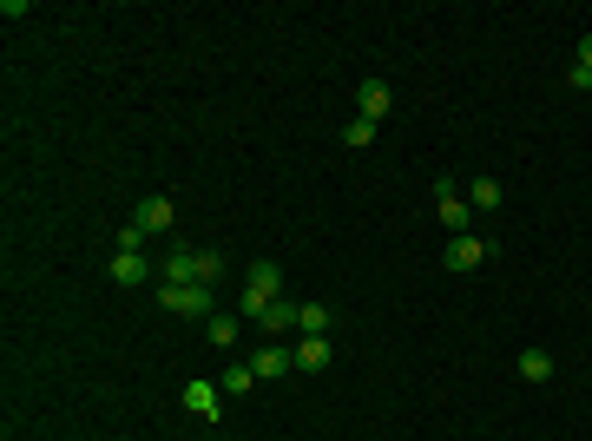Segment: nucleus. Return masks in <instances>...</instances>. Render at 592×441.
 Listing matches in <instances>:
<instances>
[{
    "label": "nucleus",
    "instance_id": "17",
    "mask_svg": "<svg viewBox=\"0 0 592 441\" xmlns=\"http://www.w3.org/2000/svg\"><path fill=\"white\" fill-rule=\"evenodd\" d=\"M369 139H375V119H362V112H356V119L343 126V145H356V152H362Z\"/></svg>",
    "mask_w": 592,
    "mask_h": 441
},
{
    "label": "nucleus",
    "instance_id": "4",
    "mask_svg": "<svg viewBox=\"0 0 592 441\" xmlns=\"http://www.w3.org/2000/svg\"><path fill=\"white\" fill-rule=\"evenodd\" d=\"M158 270L145 251H112V284H152Z\"/></svg>",
    "mask_w": 592,
    "mask_h": 441
},
{
    "label": "nucleus",
    "instance_id": "1",
    "mask_svg": "<svg viewBox=\"0 0 592 441\" xmlns=\"http://www.w3.org/2000/svg\"><path fill=\"white\" fill-rule=\"evenodd\" d=\"M158 303H165L172 316H198V323L218 316V290L211 284H158Z\"/></svg>",
    "mask_w": 592,
    "mask_h": 441
},
{
    "label": "nucleus",
    "instance_id": "11",
    "mask_svg": "<svg viewBox=\"0 0 592 441\" xmlns=\"http://www.w3.org/2000/svg\"><path fill=\"white\" fill-rule=\"evenodd\" d=\"M185 409L198 415V422H218V382H185Z\"/></svg>",
    "mask_w": 592,
    "mask_h": 441
},
{
    "label": "nucleus",
    "instance_id": "19",
    "mask_svg": "<svg viewBox=\"0 0 592 441\" xmlns=\"http://www.w3.org/2000/svg\"><path fill=\"white\" fill-rule=\"evenodd\" d=\"M566 79H573L579 93H592V66H579V60H573V73H566Z\"/></svg>",
    "mask_w": 592,
    "mask_h": 441
},
{
    "label": "nucleus",
    "instance_id": "2",
    "mask_svg": "<svg viewBox=\"0 0 592 441\" xmlns=\"http://www.w3.org/2000/svg\"><path fill=\"white\" fill-rule=\"evenodd\" d=\"M435 211H441V231H474V205L468 198H461V185H454V178H435Z\"/></svg>",
    "mask_w": 592,
    "mask_h": 441
},
{
    "label": "nucleus",
    "instance_id": "18",
    "mask_svg": "<svg viewBox=\"0 0 592 441\" xmlns=\"http://www.w3.org/2000/svg\"><path fill=\"white\" fill-rule=\"evenodd\" d=\"M224 277V257L218 251H198V284H218Z\"/></svg>",
    "mask_w": 592,
    "mask_h": 441
},
{
    "label": "nucleus",
    "instance_id": "14",
    "mask_svg": "<svg viewBox=\"0 0 592 441\" xmlns=\"http://www.w3.org/2000/svg\"><path fill=\"white\" fill-rule=\"evenodd\" d=\"M218 389H224V395H250V389H257V369H250V363L224 369V382H218Z\"/></svg>",
    "mask_w": 592,
    "mask_h": 441
},
{
    "label": "nucleus",
    "instance_id": "12",
    "mask_svg": "<svg viewBox=\"0 0 592 441\" xmlns=\"http://www.w3.org/2000/svg\"><path fill=\"white\" fill-rule=\"evenodd\" d=\"M290 356H296V369H310V376H316V369H329V336H303Z\"/></svg>",
    "mask_w": 592,
    "mask_h": 441
},
{
    "label": "nucleus",
    "instance_id": "6",
    "mask_svg": "<svg viewBox=\"0 0 592 441\" xmlns=\"http://www.w3.org/2000/svg\"><path fill=\"white\" fill-rule=\"evenodd\" d=\"M389 106H395V93L382 86V79H362V86H356V112H362V119H375V126H382V119H389Z\"/></svg>",
    "mask_w": 592,
    "mask_h": 441
},
{
    "label": "nucleus",
    "instance_id": "3",
    "mask_svg": "<svg viewBox=\"0 0 592 441\" xmlns=\"http://www.w3.org/2000/svg\"><path fill=\"white\" fill-rule=\"evenodd\" d=\"M494 251H500L494 237H474V231H461V237H448V251H441V264H448V270H481Z\"/></svg>",
    "mask_w": 592,
    "mask_h": 441
},
{
    "label": "nucleus",
    "instance_id": "10",
    "mask_svg": "<svg viewBox=\"0 0 592 441\" xmlns=\"http://www.w3.org/2000/svg\"><path fill=\"white\" fill-rule=\"evenodd\" d=\"M132 224H139L145 237H158V231H172V224H178V211H172V198H145Z\"/></svg>",
    "mask_w": 592,
    "mask_h": 441
},
{
    "label": "nucleus",
    "instance_id": "5",
    "mask_svg": "<svg viewBox=\"0 0 592 441\" xmlns=\"http://www.w3.org/2000/svg\"><path fill=\"white\" fill-rule=\"evenodd\" d=\"M158 284H198V251L172 244V251H165V264H158Z\"/></svg>",
    "mask_w": 592,
    "mask_h": 441
},
{
    "label": "nucleus",
    "instance_id": "13",
    "mask_svg": "<svg viewBox=\"0 0 592 441\" xmlns=\"http://www.w3.org/2000/svg\"><path fill=\"white\" fill-rule=\"evenodd\" d=\"M500 198H507V191H500V178H468V205H474V211H494Z\"/></svg>",
    "mask_w": 592,
    "mask_h": 441
},
{
    "label": "nucleus",
    "instance_id": "9",
    "mask_svg": "<svg viewBox=\"0 0 592 441\" xmlns=\"http://www.w3.org/2000/svg\"><path fill=\"white\" fill-rule=\"evenodd\" d=\"M237 336H244V316L237 310H218L211 323H204V343L211 349H237Z\"/></svg>",
    "mask_w": 592,
    "mask_h": 441
},
{
    "label": "nucleus",
    "instance_id": "15",
    "mask_svg": "<svg viewBox=\"0 0 592 441\" xmlns=\"http://www.w3.org/2000/svg\"><path fill=\"white\" fill-rule=\"evenodd\" d=\"M296 330H303V336H323V330H329V303H303Z\"/></svg>",
    "mask_w": 592,
    "mask_h": 441
},
{
    "label": "nucleus",
    "instance_id": "7",
    "mask_svg": "<svg viewBox=\"0 0 592 441\" xmlns=\"http://www.w3.org/2000/svg\"><path fill=\"white\" fill-rule=\"evenodd\" d=\"M250 369H257V382H283L296 369V356L283 343H270V349H257V356H250Z\"/></svg>",
    "mask_w": 592,
    "mask_h": 441
},
{
    "label": "nucleus",
    "instance_id": "20",
    "mask_svg": "<svg viewBox=\"0 0 592 441\" xmlns=\"http://www.w3.org/2000/svg\"><path fill=\"white\" fill-rule=\"evenodd\" d=\"M579 66H592V33H586V40H579Z\"/></svg>",
    "mask_w": 592,
    "mask_h": 441
},
{
    "label": "nucleus",
    "instance_id": "8",
    "mask_svg": "<svg viewBox=\"0 0 592 441\" xmlns=\"http://www.w3.org/2000/svg\"><path fill=\"white\" fill-rule=\"evenodd\" d=\"M296 316H303V303L277 297V303H264V316H257V330H264V336H290V330H296Z\"/></svg>",
    "mask_w": 592,
    "mask_h": 441
},
{
    "label": "nucleus",
    "instance_id": "16",
    "mask_svg": "<svg viewBox=\"0 0 592 441\" xmlns=\"http://www.w3.org/2000/svg\"><path fill=\"white\" fill-rule=\"evenodd\" d=\"M520 376H527V382H546V376H553V356H546V349H527V356H520Z\"/></svg>",
    "mask_w": 592,
    "mask_h": 441
}]
</instances>
